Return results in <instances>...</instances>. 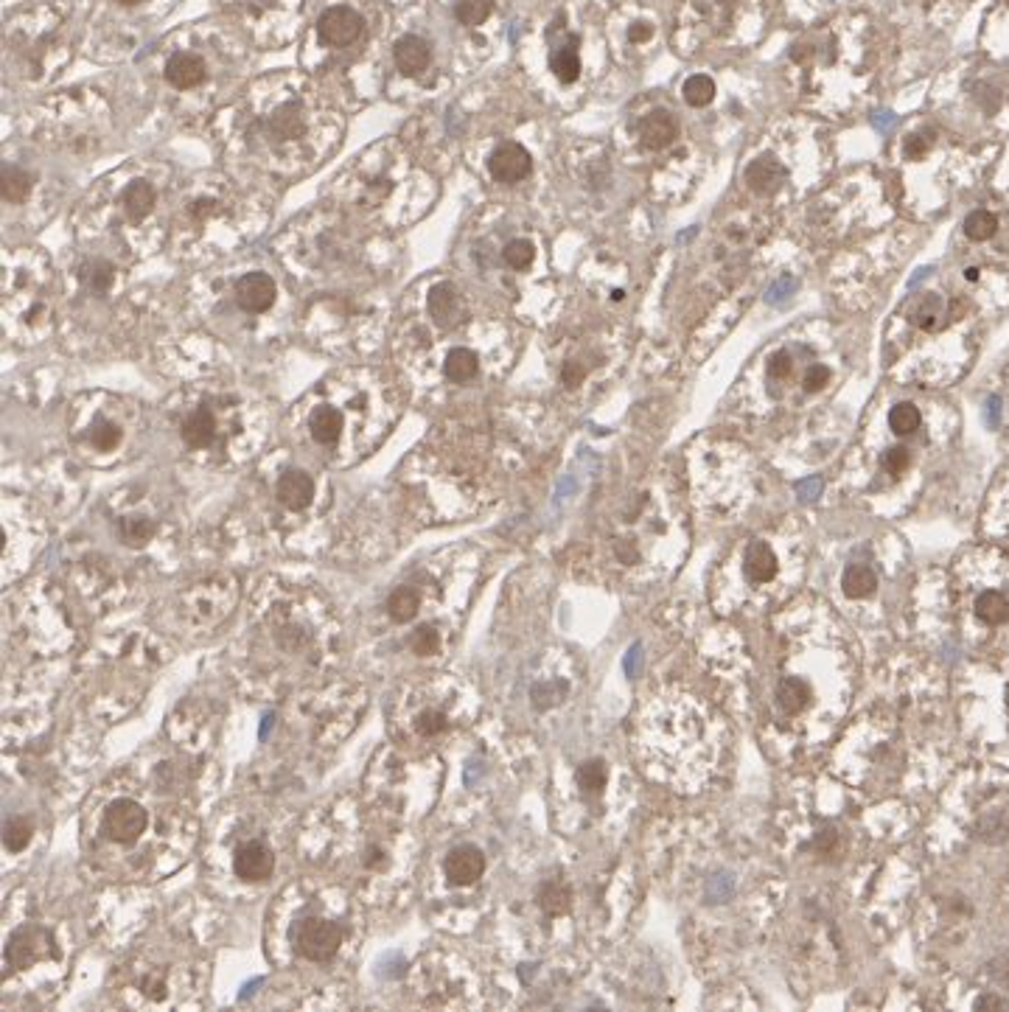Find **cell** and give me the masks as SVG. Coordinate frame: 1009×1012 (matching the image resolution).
<instances>
[{
  "label": "cell",
  "mask_w": 1009,
  "mask_h": 1012,
  "mask_svg": "<svg viewBox=\"0 0 1009 1012\" xmlns=\"http://www.w3.org/2000/svg\"><path fill=\"white\" fill-rule=\"evenodd\" d=\"M160 794L138 783L107 788L87 811L85 844L90 858L124 878L163 875L174 870L194 844V822L180 805L155 816Z\"/></svg>",
  "instance_id": "obj_1"
},
{
  "label": "cell",
  "mask_w": 1009,
  "mask_h": 1012,
  "mask_svg": "<svg viewBox=\"0 0 1009 1012\" xmlns=\"http://www.w3.org/2000/svg\"><path fill=\"white\" fill-rule=\"evenodd\" d=\"M345 934L348 931L340 920H334L323 912H303L289 928V942H292L295 954L303 956L306 962L326 965L340 954V948L345 945Z\"/></svg>",
  "instance_id": "obj_2"
},
{
  "label": "cell",
  "mask_w": 1009,
  "mask_h": 1012,
  "mask_svg": "<svg viewBox=\"0 0 1009 1012\" xmlns=\"http://www.w3.org/2000/svg\"><path fill=\"white\" fill-rule=\"evenodd\" d=\"M59 962V945L54 931L43 923H23L12 931L6 942V968L9 976H26L31 970L48 968Z\"/></svg>",
  "instance_id": "obj_3"
},
{
  "label": "cell",
  "mask_w": 1009,
  "mask_h": 1012,
  "mask_svg": "<svg viewBox=\"0 0 1009 1012\" xmlns=\"http://www.w3.org/2000/svg\"><path fill=\"white\" fill-rule=\"evenodd\" d=\"M264 623L270 628L272 642H275L278 651L317 662L323 637H320L317 626H312L303 614L295 612V609L286 606V603L284 606L275 603V609H267V614H264Z\"/></svg>",
  "instance_id": "obj_4"
},
{
  "label": "cell",
  "mask_w": 1009,
  "mask_h": 1012,
  "mask_svg": "<svg viewBox=\"0 0 1009 1012\" xmlns=\"http://www.w3.org/2000/svg\"><path fill=\"white\" fill-rule=\"evenodd\" d=\"M180 438L191 452H208L222 438V424L214 404H197L180 421Z\"/></svg>",
  "instance_id": "obj_5"
},
{
  "label": "cell",
  "mask_w": 1009,
  "mask_h": 1012,
  "mask_svg": "<svg viewBox=\"0 0 1009 1012\" xmlns=\"http://www.w3.org/2000/svg\"><path fill=\"white\" fill-rule=\"evenodd\" d=\"M261 127H264L267 141L275 143V146H289V143H298L306 138L309 121H306L300 101H284L261 121Z\"/></svg>",
  "instance_id": "obj_6"
},
{
  "label": "cell",
  "mask_w": 1009,
  "mask_h": 1012,
  "mask_svg": "<svg viewBox=\"0 0 1009 1012\" xmlns=\"http://www.w3.org/2000/svg\"><path fill=\"white\" fill-rule=\"evenodd\" d=\"M365 31V20L359 12L348 9V6H334L326 9L323 17L317 20V37L331 48H348L354 45Z\"/></svg>",
  "instance_id": "obj_7"
},
{
  "label": "cell",
  "mask_w": 1009,
  "mask_h": 1012,
  "mask_svg": "<svg viewBox=\"0 0 1009 1012\" xmlns=\"http://www.w3.org/2000/svg\"><path fill=\"white\" fill-rule=\"evenodd\" d=\"M233 872H236L239 881L264 884V881H270L272 872H275V853L264 841H242L233 850Z\"/></svg>",
  "instance_id": "obj_8"
},
{
  "label": "cell",
  "mask_w": 1009,
  "mask_h": 1012,
  "mask_svg": "<svg viewBox=\"0 0 1009 1012\" xmlns=\"http://www.w3.org/2000/svg\"><path fill=\"white\" fill-rule=\"evenodd\" d=\"M272 494H275V502L281 508L292 511V514H300V511L312 508L314 497H317V483H314V477L309 471L286 469L278 474Z\"/></svg>",
  "instance_id": "obj_9"
},
{
  "label": "cell",
  "mask_w": 1009,
  "mask_h": 1012,
  "mask_svg": "<svg viewBox=\"0 0 1009 1012\" xmlns=\"http://www.w3.org/2000/svg\"><path fill=\"white\" fill-rule=\"evenodd\" d=\"M488 172H491V177L497 183H505V186L522 183L527 174L533 172V157H530V152H527L522 143L505 141L499 143L497 149L491 152V157H488Z\"/></svg>",
  "instance_id": "obj_10"
},
{
  "label": "cell",
  "mask_w": 1009,
  "mask_h": 1012,
  "mask_svg": "<svg viewBox=\"0 0 1009 1012\" xmlns=\"http://www.w3.org/2000/svg\"><path fill=\"white\" fill-rule=\"evenodd\" d=\"M443 875L452 886H474L485 875V856L474 844H460L443 858Z\"/></svg>",
  "instance_id": "obj_11"
},
{
  "label": "cell",
  "mask_w": 1009,
  "mask_h": 1012,
  "mask_svg": "<svg viewBox=\"0 0 1009 1012\" xmlns=\"http://www.w3.org/2000/svg\"><path fill=\"white\" fill-rule=\"evenodd\" d=\"M275 295H278V286L267 272H247L236 281V303L247 314L270 312Z\"/></svg>",
  "instance_id": "obj_12"
},
{
  "label": "cell",
  "mask_w": 1009,
  "mask_h": 1012,
  "mask_svg": "<svg viewBox=\"0 0 1009 1012\" xmlns=\"http://www.w3.org/2000/svg\"><path fill=\"white\" fill-rule=\"evenodd\" d=\"M407 729L410 735L421 738V741H432V738H441L443 732H449L452 727V715L443 710L441 704H407Z\"/></svg>",
  "instance_id": "obj_13"
},
{
  "label": "cell",
  "mask_w": 1009,
  "mask_h": 1012,
  "mask_svg": "<svg viewBox=\"0 0 1009 1012\" xmlns=\"http://www.w3.org/2000/svg\"><path fill=\"white\" fill-rule=\"evenodd\" d=\"M393 59H396V68L404 73V76H418V73H424L429 68V62H432V48H429V43L424 37L407 34V37H401L396 43V48H393Z\"/></svg>",
  "instance_id": "obj_14"
},
{
  "label": "cell",
  "mask_w": 1009,
  "mask_h": 1012,
  "mask_svg": "<svg viewBox=\"0 0 1009 1012\" xmlns=\"http://www.w3.org/2000/svg\"><path fill=\"white\" fill-rule=\"evenodd\" d=\"M743 570H746V578L752 584H771L777 578L780 561H777V553L768 547V542L754 539L743 553Z\"/></svg>",
  "instance_id": "obj_15"
},
{
  "label": "cell",
  "mask_w": 1009,
  "mask_h": 1012,
  "mask_svg": "<svg viewBox=\"0 0 1009 1012\" xmlns=\"http://www.w3.org/2000/svg\"><path fill=\"white\" fill-rule=\"evenodd\" d=\"M421 609H424V592H421V586L415 584H404L398 586V589H393L387 603H384V612H387V617H390L396 626L413 623L415 617L421 614Z\"/></svg>",
  "instance_id": "obj_16"
},
{
  "label": "cell",
  "mask_w": 1009,
  "mask_h": 1012,
  "mask_svg": "<svg viewBox=\"0 0 1009 1012\" xmlns=\"http://www.w3.org/2000/svg\"><path fill=\"white\" fill-rule=\"evenodd\" d=\"M429 317L441 326H455L466 317V309H463V300L457 295V289L452 284H438L429 289Z\"/></svg>",
  "instance_id": "obj_17"
},
{
  "label": "cell",
  "mask_w": 1009,
  "mask_h": 1012,
  "mask_svg": "<svg viewBox=\"0 0 1009 1012\" xmlns=\"http://www.w3.org/2000/svg\"><path fill=\"white\" fill-rule=\"evenodd\" d=\"M676 135H679V121H676V115L670 113V110H654V113L645 115V121H642L640 127L642 146L665 149V146L676 141Z\"/></svg>",
  "instance_id": "obj_18"
},
{
  "label": "cell",
  "mask_w": 1009,
  "mask_h": 1012,
  "mask_svg": "<svg viewBox=\"0 0 1009 1012\" xmlns=\"http://www.w3.org/2000/svg\"><path fill=\"white\" fill-rule=\"evenodd\" d=\"M205 62L197 54H174L166 62V82L177 90H191L205 82Z\"/></svg>",
  "instance_id": "obj_19"
},
{
  "label": "cell",
  "mask_w": 1009,
  "mask_h": 1012,
  "mask_svg": "<svg viewBox=\"0 0 1009 1012\" xmlns=\"http://www.w3.org/2000/svg\"><path fill=\"white\" fill-rule=\"evenodd\" d=\"M811 696V685L805 679H799V676H782L780 685H777V707L788 718L805 713L808 704H811Z\"/></svg>",
  "instance_id": "obj_20"
},
{
  "label": "cell",
  "mask_w": 1009,
  "mask_h": 1012,
  "mask_svg": "<svg viewBox=\"0 0 1009 1012\" xmlns=\"http://www.w3.org/2000/svg\"><path fill=\"white\" fill-rule=\"evenodd\" d=\"M480 373V357L474 348H466V345H457L452 348L446 359H443V376L452 382V385H469L474 382V376Z\"/></svg>",
  "instance_id": "obj_21"
},
{
  "label": "cell",
  "mask_w": 1009,
  "mask_h": 1012,
  "mask_svg": "<svg viewBox=\"0 0 1009 1012\" xmlns=\"http://www.w3.org/2000/svg\"><path fill=\"white\" fill-rule=\"evenodd\" d=\"M85 441L93 452L110 455V452H115V449L121 446V441H124V429H121V424H115L110 418L99 415V418L87 427Z\"/></svg>",
  "instance_id": "obj_22"
},
{
  "label": "cell",
  "mask_w": 1009,
  "mask_h": 1012,
  "mask_svg": "<svg viewBox=\"0 0 1009 1012\" xmlns=\"http://www.w3.org/2000/svg\"><path fill=\"white\" fill-rule=\"evenodd\" d=\"M780 180H782L780 166H777V160H771V157H757V160L749 163V169H746V186L752 188V191H757V194H771V191H777V188H780Z\"/></svg>",
  "instance_id": "obj_23"
},
{
  "label": "cell",
  "mask_w": 1009,
  "mask_h": 1012,
  "mask_svg": "<svg viewBox=\"0 0 1009 1012\" xmlns=\"http://www.w3.org/2000/svg\"><path fill=\"white\" fill-rule=\"evenodd\" d=\"M841 589L850 600H864L878 589V575L867 564H853V567H847L844 578H841Z\"/></svg>",
  "instance_id": "obj_24"
},
{
  "label": "cell",
  "mask_w": 1009,
  "mask_h": 1012,
  "mask_svg": "<svg viewBox=\"0 0 1009 1012\" xmlns=\"http://www.w3.org/2000/svg\"><path fill=\"white\" fill-rule=\"evenodd\" d=\"M155 533L157 525L149 519V516L129 514L118 519V536H121V542L129 544V547H143V544H149L155 539Z\"/></svg>",
  "instance_id": "obj_25"
},
{
  "label": "cell",
  "mask_w": 1009,
  "mask_h": 1012,
  "mask_svg": "<svg viewBox=\"0 0 1009 1012\" xmlns=\"http://www.w3.org/2000/svg\"><path fill=\"white\" fill-rule=\"evenodd\" d=\"M550 68L553 73L564 82V85H572L578 76H581V57H578V37H569L567 45L555 48L553 57H550Z\"/></svg>",
  "instance_id": "obj_26"
},
{
  "label": "cell",
  "mask_w": 1009,
  "mask_h": 1012,
  "mask_svg": "<svg viewBox=\"0 0 1009 1012\" xmlns=\"http://www.w3.org/2000/svg\"><path fill=\"white\" fill-rule=\"evenodd\" d=\"M79 278H82V284H85L90 292H96V295H107V292H110L115 284V267L110 264V261H104V258H96V261H87V264H82Z\"/></svg>",
  "instance_id": "obj_27"
},
{
  "label": "cell",
  "mask_w": 1009,
  "mask_h": 1012,
  "mask_svg": "<svg viewBox=\"0 0 1009 1012\" xmlns=\"http://www.w3.org/2000/svg\"><path fill=\"white\" fill-rule=\"evenodd\" d=\"M976 617L987 626H1004L1009 620V600L995 589L981 592L979 600H976Z\"/></svg>",
  "instance_id": "obj_28"
},
{
  "label": "cell",
  "mask_w": 1009,
  "mask_h": 1012,
  "mask_svg": "<svg viewBox=\"0 0 1009 1012\" xmlns=\"http://www.w3.org/2000/svg\"><path fill=\"white\" fill-rule=\"evenodd\" d=\"M539 906L541 912L550 914V917L567 914L569 906H572V889L564 881H547L539 889Z\"/></svg>",
  "instance_id": "obj_29"
},
{
  "label": "cell",
  "mask_w": 1009,
  "mask_h": 1012,
  "mask_svg": "<svg viewBox=\"0 0 1009 1012\" xmlns=\"http://www.w3.org/2000/svg\"><path fill=\"white\" fill-rule=\"evenodd\" d=\"M155 202H157L155 188L149 186L146 180H135V183H129L127 191H124V208H127V214L132 216V219L149 216V211L155 208Z\"/></svg>",
  "instance_id": "obj_30"
},
{
  "label": "cell",
  "mask_w": 1009,
  "mask_h": 1012,
  "mask_svg": "<svg viewBox=\"0 0 1009 1012\" xmlns=\"http://www.w3.org/2000/svg\"><path fill=\"white\" fill-rule=\"evenodd\" d=\"M31 183H34V177H31L26 169H20V166H6V169H3V200L12 202V205L26 202L31 194Z\"/></svg>",
  "instance_id": "obj_31"
},
{
  "label": "cell",
  "mask_w": 1009,
  "mask_h": 1012,
  "mask_svg": "<svg viewBox=\"0 0 1009 1012\" xmlns=\"http://www.w3.org/2000/svg\"><path fill=\"white\" fill-rule=\"evenodd\" d=\"M31 836H34V819H29V816H12L3 827V844L15 856L29 847Z\"/></svg>",
  "instance_id": "obj_32"
},
{
  "label": "cell",
  "mask_w": 1009,
  "mask_h": 1012,
  "mask_svg": "<svg viewBox=\"0 0 1009 1012\" xmlns=\"http://www.w3.org/2000/svg\"><path fill=\"white\" fill-rule=\"evenodd\" d=\"M575 780H578V788H581L583 794H600L603 788H606V783H609V766L603 763V760H586V763H581V769H578V774H575Z\"/></svg>",
  "instance_id": "obj_33"
},
{
  "label": "cell",
  "mask_w": 1009,
  "mask_h": 1012,
  "mask_svg": "<svg viewBox=\"0 0 1009 1012\" xmlns=\"http://www.w3.org/2000/svg\"><path fill=\"white\" fill-rule=\"evenodd\" d=\"M995 230H998V216H995L993 211L979 208V211L967 214L965 236L970 242H987V239H993Z\"/></svg>",
  "instance_id": "obj_34"
},
{
  "label": "cell",
  "mask_w": 1009,
  "mask_h": 1012,
  "mask_svg": "<svg viewBox=\"0 0 1009 1012\" xmlns=\"http://www.w3.org/2000/svg\"><path fill=\"white\" fill-rule=\"evenodd\" d=\"M410 648H413L415 656H435L441 654L443 648V634L441 628L432 626V623H424L413 631L410 637Z\"/></svg>",
  "instance_id": "obj_35"
},
{
  "label": "cell",
  "mask_w": 1009,
  "mask_h": 1012,
  "mask_svg": "<svg viewBox=\"0 0 1009 1012\" xmlns=\"http://www.w3.org/2000/svg\"><path fill=\"white\" fill-rule=\"evenodd\" d=\"M920 421H923V415H920V410H917L911 401H900V404L892 407V413H889V427H892L895 435H911V432H917V429H920Z\"/></svg>",
  "instance_id": "obj_36"
},
{
  "label": "cell",
  "mask_w": 1009,
  "mask_h": 1012,
  "mask_svg": "<svg viewBox=\"0 0 1009 1012\" xmlns=\"http://www.w3.org/2000/svg\"><path fill=\"white\" fill-rule=\"evenodd\" d=\"M682 93L684 101H687L690 107H707V104L715 99V82H712L710 76H704V73H696V76H690V79L684 82Z\"/></svg>",
  "instance_id": "obj_37"
},
{
  "label": "cell",
  "mask_w": 1009,
  "mask_h": 1012,
  "mask_svg": "<svg viewBox=\"0 0 1009 1012\" xmlns=\"http://www.w3.org/2000/svg\"><path fill=\"white\" fill-rule=\"evenodd\" d=\"M494 12V0H455V17L463 26H480Z\"/></svg>",
  "instance_id": "obj_38"
},
{
  "label": "cell",
  "mask_w": 1009,
  "mask_h": 1012,
  "mask_svg": "<svg viewBox=\"0 0 1009 1012\" xmlns=\"http://www.w3.org/2000/svg\"><path fill=\"white\" fill-rule=\"evenodd\" d=\"M979 836L984 841H1007L1009 839V808L990 811L979 822Z\"/></svg>",
  "instance_id": "obj_39"
},
{
  "label": "cell",
  "mask_w": 1009,
  "mask_h": 1012,
  "mask_svg": "<svg viewBox=\"0 0 1009 1012\" xmlns=\"http://www.w3.org/2000/svg\"><path fill=\"white\" fill-rule=\"evenodd\" d=\"M502 258H505V264L511 270H527L533 264V258H536V247H533V242H527V239H513V242L505 244Z\"/></svg>",
  "instance_id": "obj_40"
},
{
  "label": "cell",
  "mask_w": 1009,
  "mask_h": 1012,
  "mask_svg": "<svg viewBox=\"0 0 1009 1012\" xmlns=\"http://www.w3.org/2000/svg\"><path fill=\"white\" fill-rule=\"evenodd\" d=\"M931 143H934V132H931V129L914 132V135H909V141H906V157H911V160H923V157L931 152Z\"/></svg>",
  "instance_id": "obj_41"
},
{
  "label": "cell",
  "mask_w": 1009,
  "mask_h": 1012,
  "mask_svg": "<svg viewBox=\"0 0 1009 1012\" xmlns=\"http://www.w3.org/2000/svg\"><path fill=\"white\" fill-rule=\"evenodd\" d=\"M911 466V452L906 449V446H892L886 455H883V469H886V474H903V471L909 469Z\"/></svg>",
  "instance_id": "obj_42"
},
{
  "label": "cell",
  "mask_w": 1009,
  "mask_h": 1012,
  "mask_svg": "<svg viewBox=\"0 0 1009 1012\" xmlns=\"http://www.w3.org/2000/svg\"><path fill=\"white\" fill-rule=\"evenodd\" d=\"M791 368H794V359H791L788 351H777L774 357L768 359V376L771 379H788Z\"/></svg>",
  "instance_id": "obj_43"
},
{
  "label": "cell",
  "mask_w": 1009,
  "mask_h": 1012,
  "mask_svg": "<svg viewBox=\"0 0 1009 1012\" xmlns=\"http://www.w3.org/2000/svg\"><path fill=\"white\" fill-rule=\"evenodd\" d=\"M827 379H830V371H827L825 365H811V368L805 371L802 385H805V390H808V393H819V390H825Z\"/></svg>",
  "instance_id": "obj_44"
},
{
  "label": "cell",
  "mask_w": 1009,
  "mask_h": 1012,
  "mask_svg": "<svg viewBox=\"0 0 1009 1012\" xmlns=\"http://www.w3.org/2000/svg\"><path fill=\"white\" fill-rule=\"evenodd\" d=\"M586 373H589V368L583 362L569 359V362H564V368H561V382L567 387H578L586 379Z\"/></svg>",
  "instance_id": "obj_45"
},
{
  "label": "cell",
  "mask_w": 1009,
  "mask_h": 1012,
  "mask_svg": "<svg viewBox=\"0 0 1009 1012\" xmlns=\"http://www.w3.org/2000/svg\"><path fill=\"white\" fill-rule=\"evenodd\" d=\"M216 208H219V202L214 197H197V200L188 205V214H191V219L202 222V219H211Z\"/></svg>",
  "instance_id": "obj_46"
},
{
  "label": "cell",
  "mask_w": 1009,
  "mask_h": 1012,
  "mask_svg": "<svg viewBox=\"0 0 1009 1012\" xmlns=\"http://www.w3.org/2000/svg\"><path fill=\"white\" fill-rule=\"evenodd\" d=\"M651 37H654V26H651V23H642L640 20V23H634V26L628 29V40H631V43H648Z\"/></svg>",
  "instance_id": "obj_47"
},
{
  "label": "cell",
  "mask_w": 1009,
  "mask_h": 1012,
  "mask_svg": "<svg viewBox=\"0 0 1009 1012\" xmlns=\"http://www.w3.org/2000/svg\"><path fill=\"white\" fill-rule=\"evenodd\" d=\"M836 839H839V836H836V830H833V827H827V830H822V833L816 836V847H819V850H825V853H830V850H833V844H836Z\"/></svg>",
  "instance_id": "obj_48"
},
{
  "label": "cell",
  "mask_w": 1009,
  "mask_h": 1012,
  "mask_svg": "<svg viewBox=\"0 0 1009 1012\" xmlns=\"http://www.w3.org/2000/svg\"><path fill=\"white\" fill-rule=\"evenodd\" d=\"M976 1007H979V1010H984V1007H1004V1001H1001V998H981Z\"/></svg>",
  "instance_id": "obj_49"
},
{
  "label": "cell",
  "mask_w": 1009,
  "mask_h": 1012,
  "mask_svg": "<svg viewBox=\"0 0 1009 1012\" xmlns=\"http://www.w3.org/2000/svg\"><path fill=\"white\" fill-rule=\"evenodd\" d=\"M115 3H121V6H138L141 0H115Z\"/></svg>",
  "instance_id": "obj_50"
}]
</instances>
